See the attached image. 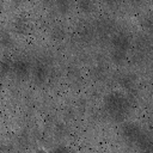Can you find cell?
I'll return each mask as SVG.
<instances>
[{
  "instance_id": "cell-1",
  "label": "cell",
  "mask_w": 153,
  "mask_h": 153,
  "mask_svg": "<svg viewBox=\"0 0 153 153\" xmlns=\"http://www.w3.org/2000/svg\"><path fill=\"white\" fill-rule=\"evenodd\" d=\"M114 45L116 49H120V50H126L129 45V41L126 36L121 35V36H116L114 38Z\"/></svg>"
},
{
  "instance_id": "cell-2",
  "label": "cell",
  "mask_w": 153,
  "mask_h": 153,
  "mask_svg": "<svg viewBox=\"0 0 153 153\" xmlns=\"http://www.w3.org/2000/svg\"><path fill=\"white\" fill-rule=\"evenodd\" d=\"M13 69H14L16 74H17V75H20V76H23V75H25V74L27 73V66H26V63H24L23 61L16 62V63L13 65Z\"/></svg>"
},
{
  "instance_id": "cell-3",
  "label": "cell",
  "mask_w": 153,
  "mask_h": 153,
  "mask_svg": "<svg viewBox=\"0 0 153 153\" xmlns=\"http://www.w3.org/2000/svg\"><path fill=\"white\" fill-rule=\"evenodd\" d=\"M45 75H47L45 68L43 66H36V68H35V76H36V79L37 80H44Z\"/></svg>"
},
{
  "instance_id": "cell-4",
  "label": "cell",
  "mask_w": 153,
  "mask_h": 153,
  "mask_svg": "<svg viewBox=\"0 0 153 153\" xmlns=\"http://www.w3.org/2000/svg\"><path fill=\"white\" fill-rule=\"evenodd\" d=\"M80 7L84 11H90V8L92 7V0H81L80 1Z\"/></svg>"
}]
</instances>
